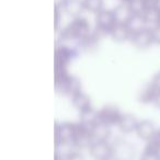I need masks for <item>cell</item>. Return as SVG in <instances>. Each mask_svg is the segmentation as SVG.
Listing matches in <instances>:
<instances>
[{
  "label": "cell",
  "mask_w": 160,
  "mask_h": 160,
  "mask_svg": "<svg viewBox=\"0 0 160 160\" xmlns=\"http://www.w3.org/2000/svg\"><path fill=\"white\" fill-rule=\"evenodd\" d=\"M91 33L89 21L82 17L72 19L67 27L60 31V38L62 41H70V42H81Z\"/></svg>",
  "instance_id": "obj_1"
},
{
  "label": "cell",
  "mask_w": 160,
  "mask_h": 160,
  "mask_svg": "<svg viewBox=\"0 0 160 160\" xmlns=\"http://www.w3.org/2000/svg\"><path fill=\"white\" fill-rule=\"evenodd\" d=\"M77 51L67 45H59L55 48V62H54V73L55 81L68 75V66L76 57Z\"/></svg>",
  "instance_id": "obj_2"
},
{
  "label": "cell",
  "mask_w": 160,
  "mask_h": 160,
  "mask_svg": "<svg viewBox=\"0 0 160 160\" xmlns=\"http://www.w3.org/2000/svg\"><path fill=\"white\" fill-rule=\"evenodd\" d=\"M77 132V123L64 122L55 123V146H68L73 145Z\"/></svg>",
  "instance_id": "obj_3"
},
{
  "label": "cell",
  "mask_w": 160,
  "mask_h": 160,
  "mask_svg": "<svg viewBox=\"0 0 160 160\" xmlns=\"http://www.w3.org/2000/svg\"><path fill=\"white\" fill-rule=\"evenodd\" d=\"M55 89L59 93L72 98L75 94L81 92V81L76 76L68 73L66 77L62 78L59 80H56Z\"/></svg>",
  "instance_id": "obj_4"
},
{
  "label": "cell",
  "mask_w": 160,
  "mask_h": 160,
  "mask_svg": "<svg viewBox=\"0 0 160 160\" xmlns=\"http://www.w3.org/2000/svg\"><path fill=\"white\" fill-rule=\"evenodd\" d=\"M118 24L113 10L103 9L96 14V30L101 34L110 35L113 28Z\"/></svg>",
  "instance_id": "obj_5"
},
{
  "label": "cell",
  "mask_w": 160,
  "mask_h": 160,
  "mask_svg": "<svg viewBox=\"0 0 160 160\" xmlns=\"http://www.w3.org/2000/svg\"><path fill=\"white\" fill-rule=\"evenodd\" d=\"M98 114H99V122L103 123V124L108 125L110 127L118 126L123 115L121 110L115 104L103 105L100 110H98Z\"/></svg>",
  "instance_id": "obj_6"
},
{
  "label": "cell",
  "mask_w": 160,
  "mask_h": 160,
  "mask_svg": "<svg viewBox=\"0 0 160 160\" xmlns=\"http://www.w3.org/2000/svg\"><path fill=\"white\" fill-rule=\"evenodd\" d=\"M112 146L114 160H134L136 150L131 142L124 139H118L114 144H112Z\"/></svg>",
  "instance_id": "obj_7"
},
{
  "label": "cell",
  "mask_w": 160,
  "mask_h": 160,
  "mask_svg": "<svg viewBox=\"0 0 160 160\" xmlns=\"http://www.w3.org/2000/svg\"><path fill=\"white\" fill-rule=\"evenodd\" d=\"M89 153L93 160H110L113 158V146L107 142H93L89 147Z\"/></svg>",
  "instance_id": "obj_8"
},
{
  "label": "cell",
  "mask_w": 160,
  "mask_h": 160,
  "mask_svg": "<svg viewBox=\"0 0 160 160\" xmlns=\"http://www.w3.org/2000/svg\"><path fill=\"white\" fill-rule=\"evenodd\" d=\"M131 42L134 46L139 51H145L149 48L153 43V36H152V30L151 28H146L137 33L133 34L131 38Z\"/></svg>",
  "instance_id": "obj_9"
},
{
  "label": "cell",
  "mask_w": 160,
  "mask_h": 160,
  "mask_svg": "<svg viewBox=\"0 0 160 160\" xmlns=\"http://www.w3.org/2000/svg\"><path fill=\"white\" fill-rule=\"evenodd\" d=\"M57 5L62 12L72 17V19L80 17L85 11L83 0H60Z\"/></svg>",
  "instance_id": "obj_10"
},
{
  "label": "cell",
  "mask_w": 160,
  "mask_h": 160,
  "mask_svg": "<svg viewBox=\"0 0 160 160\" xmlns=\"http://www.w3.org/2000/svg\"><path fill=\"white\" fill-rule=\"evenodd\" d=\"M156 132H157V128H156L155 124L151 121L142 120L139 121V124H138L137 129H136L135 133L139 139L148 142L155 137Z\"/></svg>",
  "instance_id": "obj_11"
},
{
  "label": "cell",
  "mask_w": 160,
  "mask_h": 160,
  "mask_svg": "<svg viewBox=\"0 0 160 160\" xmlns=\"http://www.w3.org/2000/svg\"><path fill=\"white\" fill-rule=\"evenodd\" d=\"M139 124V121L134 114L132 113H123L122 118L118 123V127L121 133L123 134H132L135 133L137 126Z\"/></svg>",
  "instance_id": "obj_12"
},
{
  "label": "cell",
  "mask_w": 160,
  "mask_h": 160,
  "mask_svg": "<svg viewBox=\"0 0 160 160\" xmlns=\"http://www.w3.org/2000/svg\"><path fill=\"white\" fill-rule=\"evenodd\" d=\"M111 38L116 43H125L131 41L132 33L125 23H118L110 33Z\"/></svg>",
  "instance_id": "obj_13"
},
{
  "label": "cell",
  "mask_w": 160,
  "mask_h": 160,
  "mask_svg": "<svg viewBox=\"0 0 160 160\" xmlns=\"http://www.w3.org/2000/svg\"><path fill=\"white\" fill-rule=\"evenodd\" d=\"M160 98V96L158 94V92L155 90V88L152 87L150 82L145 85L142 89L138 92V101L144 104H148V103H155L158 99Z\"/></svg>",
  "instance_id": "obj_14"
},
{
  "label": "cell",
  "mask_w": 160,
  "mask_h": 160,
  "mask_svg": "<svg viewBox=\"0 0 160 160\" xmlns=\"http://www.w3.org/2000/svg\"><path fill=\"white\" fill-rule=\"evenodd\" d=\"M71 103H72V107L75 108L79 113H82V112L92 109L91 99H90L89 96L83 93L82 91L75 94V96L71 98Z\"/></svg>",
  "instance_id": "obj_15"
},
{
  "label": "cell",
  "mask_w": 160,
  "mask_h": 160,
  "mask_svg": "<svg viewBox=\"0 0 160 160\" xmlns=\"http://www.w3.org/2000/svg\"><path fill=\"white\" fill-rule=\"evenodd\" d=\"M79 123L82 125L83 127H86V128H88L89 131L92 132L93 127L99 123L98 111H96V110L92 108V109L88 110V111H85V112H82V113H80Z\"/></svg>",
  "instance_id": "obj_16"
},
{
  "label": "cell",
  "mask_w": 160,
  "mask_h": 160,
  "mask_svg": "<svg viewBox=\"0 0 160 160\" xmlns=\"http://www.w3.org/2000/svg\"><path fill=\"white\" fill-rule=\"evenodd\" d=\"M140 160H160V146L153 140L146 142Z\"/></svg>",
  "instance_id": "obj_17"
},
{
  "label": "cell",
  "mask_w": 160,
  "mask_h": 160,
  "mask_svg": "<svg viewBox=\"0 0 160 160\" xmlns=\"http://www.w3.org/2000/svg\"><path fill=\"white\" fill-rule=\"evenodd\" d=\"M93 142H107L111 136V127L99 122L91 132Z\"/></svg>",
  "instance_id": "obj_18"
},
{
  "label": "cell",
  "mask_w": 160,
  "mask_h": 160,
  "mask_svg": "<svg viewBox=\"0 0 160 160\" xmlns=\"http://www.w3.org/2000/svg\"><path fill=\"white\" fill-rule=\"evenodd\" d=\"M113 12L118 23H125L126 24L129 18L133 16L132 9L127 2H122L121 5H118V7L113 9Z\"/></svg>",
  "instance_id": "obj_19"
},
{
  "label": "cell",
  "mask_w": 160,
  "mask_h": 160,
  "mask_svg": "<svg viewBox=\"0 0 160 160\" xmlns=\"http://www.w3.org/2000/svg\"><path fill=\"white\" fill-rule=\"evenodd\" d=\"M126 25L129 31H131L132 35L147 28V23L145 21L144 14H133L129 18V20L127 21Z\"/></svg>",
  "instance_id": "obj_20"
},
{
  "label": "cell",
  "mask_w": 160,
  "mask_h": 160,
  "mask_svg": "<svg viewBox=\"0 0 160 160\" xmlns=\"http://www.w3.org/2000/svg\"><path fill=\"white\" fill-rule=\"evenodd\" d=\"M104 1L103 0H83V6H85V10L91 12V13H99L102 11L104 8Z\"/></svg>",
  "instance_id": "obj_21"
},
{
  "label": "cell",
  "mask_w": 160,
  "mask_h": 160,
  "mask_svg": "<svg viewBox=\"0 0 160 160\" xmlns=\"http://www.w3.org/2000/svg\"><path fill=\"white\" fill-rule=\"evenodd\" d=\"M144 10L146 11H155L160 8V0H142Z\"/></svg>",
  "instance_id": "obj_22"
},
{
  "label": "cell",
  "mask_w": 160,
  "mask_h": 160,
  "mask_svg": "<svg viewBox=\"0 0 160 160\" xmlns=\"http://www.w3.org/2000/svg\"><path fill=\"white\" fill-rule=\"evenodd\" d=\"M65 160H86V158L79 151H71L65 155Z\"/></svg>",
  "instance_id": "obj_23"
},
{
  "label": "cell",
  "mask_w": 160,
  "mask_h": 160,
  "mask_svg": "<svg viewBox=\"0 0 160 160\" xmlns=\"http://www.w3.org/2000/svg\"><path fill=\"white\" fill-rule=\"evenodd\" d=\"M62 10L58 7V5L56 3L55 6V20H54V23H55V30L57 31L58 28H59V23H60V19H62Z\"/></svg>",
  "instance_id": "obj_24"
},
{
  "label": "cell",
  "mask_w": 160,
  "mask_h": 160,
  "mask_svg": "<svg viewBox=\"0 0 160 160\" xmlns=\"http://www.w3.org/2000/svg\"><path fill=\"white\" fill-rule=\"evenodd\" d=\"M150 83L152 85V87L155 88L156 91L158 92V94L160 96V71L153 76V78L150 81Z\"/></svg>",
  "instance_id": "obj_25"
},
{
  "label": "cell",
  "mask_w": 160,
  "mask_h": 160,
  "mask_svg": "<svg viewBox=\"0 0 160 160\" xmlns=\"http://www.w3.org/2000/svg\"><path fill=\"white\" fill-rule=\"evenodd\" d=\"M152 30V36H153V43L160 45V25L151 28Z\"/></svg>",
  "instance_id": "obj_26"
},
{
  "label": "cell",
  "mask_w": 160,
  "mask_h": 160,
  "mask_svg": "<svg viewBox=\"0 0 160 160\" xmlns=\"http://www.w3.org/2000/svg\"><path fill=\"white\" fill-rule=\"evenodd\" d=\"M151 140H153V142H157V144L160 146V128H159V129H157V132H156L155 137H153Z\"/></svg>",
  "instance_id": "obj_27"
},
{
  "label": "cell",
  "mask_w": 160,
  "mask_h": 160,
  "mask_svg": "<svg viewBox=\"0 0 160 160\" xmlns=\"http://www.w3.org/2000/svg\"><path fill=\"white\" fill-rule=\"evenodd\" d=\"M54 160H65V155H62L60 152L56 151L55 157H54Z\"/></svg>",
  "instance_id": "obj_28"
},
{
  "label": "cell",
  "mask_w": 160,
  "mask_h": 160,
  "mask_svg": "<svg viewBox=\"0 0 160 160\" xmlns=\"http://www.w3.org/2000/svg\"><path fill=\"white\" fill-rule=\"evenodd\" d=\"M156 25H160V8L157 10V24ZM155 25V27H156Z\"/></svg>",
  "instance_id": "obj_29"
},
{
  "label": "cell",
  "mask_w": 160,
  "mask_h": 160,
  "mask_svg": "<svg viewBox=\"0 0 160 160\" xmlns=\"http://www.w3.org/2000/svg\"><path fill=\"white\" fill-rule=\"evenodd\" d=\"M121 1H122V2H127V3H128L129 1H132V0H121Z\"/></svg>",
  "instance_id": "obj_30"
},
{
  "label": "cell",
  "mask_w": 160,
  "mask_h": 160,
  "mask_svg": "<svg viewBox=\"0 0 160 160\" xmlns=\"http://www.w3.org/2000/svg\"><path fill=\"white\" fill-rule=\"evenodd\" d=\"M110 160H114V159H113V158H112V159H110Z\"/></svg>",
  "instance_id": "obj_31"
}]
</instances>
